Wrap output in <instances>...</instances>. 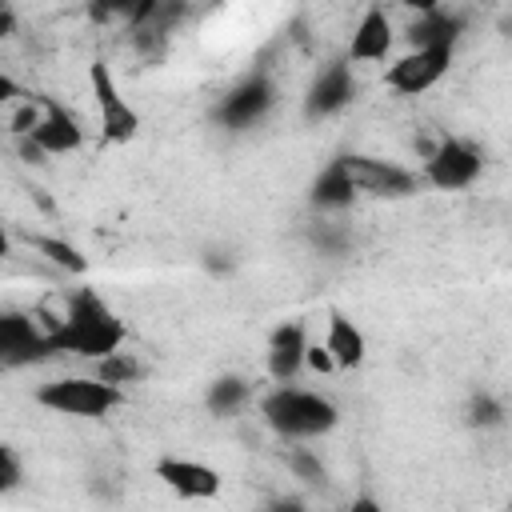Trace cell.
<instances>
[{"label":"cell","mask_w":512,"mask_h":512,"mask_svg":"<svg viewBox=\"0 0 512 512\" xmlns=\"http://www.w3.org/2000/svg\"><path fill=\"white\" fill-rule=\"evenodd\" d=\"M60 352L100 360L108 352H120L128 340V324L112 312V304L96 288H72L64 296V308L44 324Z\"/></svg>","instance_id":"cell-1"},{"label":"cell","mask_w":512,"mask_h":512,"mask_svg":"<svg viewBox=\"0 0 512 512\" xmlns=\"http://www.w3.org/2000/svg\"><path fill=\"white\" fill-rule=\"evenodd\" d=\"M260 416L264 424L280 436V440H316V436H328L336 424H340V412L328 396L312 392V388H296V380L288 384H276L272 392L260 396Z\"/></svg>","instance_id":"cell-2"},{"label":"cell","mask_w":512,"mask_h":512,"mask_svg":"<svg viewBox=\"0 0 512 512\" xmlns=\"http://www.w3.org/2000/svg\"><path fill=\"white\" fill-rule=\"evenodd\" d=\"M36 404L56 412V416H76V420H100L112 408L124 404V388L92 376H60L36 388Z\"/></svg>","instance_id":"cell-3"},{"label":"cell","mask_w":512,"mask_h":512,"mask_svg":"<svg viewBox=\"0 0 512 512\" xmlns=\"http://www.w3.org/2000/svg\"><path fill=\"white\" fill-rule=\"evenodd\" d=\"M480 172H484V152L464 136H444L424 156V172L420 176L436 192H460V188H472L480 180Z\"/></svg>","instance_id":"cell-4"},{"label":"cell","mask_w":512,"mask_h":512,"mask_svg":"<svg viewBox=\"0 0 512 512\" xmlns=\"http://www.w3.org/2000/svg\"><path fill=\"white\" fill-rule=\"evenodd\" d=\"M88 88H92V104H96V124H100V136L108 144H128L136 132H140V112L124 100L112 68L104 60L88 64Z\"/></svg>","instance_id":"cell-5"},{"label":"cell","mask_w":512,"mask_h":512,"mask_svg":"<svg viewBox=\"0 0 512 512\" xmlns=\"http://www.w3.org/2000/svg\"><path fill=\"white\" fill-rule=\"evenodd\" d=\"M452 56H456V44H424V48H412L404 52L400 60H392L384 68V84L400 96H420L428 88H436L448 68H452Z\"/></svg>","instance_id":"cell-6"},{"label":"cell","mask_w":512,"mask_h":512,"mask_svg":"<svg viewBox=\"0 0 512 512\" xmlns=\"http://www.w3.org/2000/svg\"><path fill=\"white\" fill-rule=\"evenodd\" d=\"M56 340L48 328L36 324L32 312H20V308H8L0 316V364L12 372V368H28L36 360H48L56 356Z\"/></svg>","instance_id":"cell-7"},{"label":"cell","mask_w":512,"mask_h":512,"mask_svg":"<svg viewBox=\"0 0 512 512\" xmlns=\"http://www.w3.org/2000/svg\"><path fill=\"white\" fill-rule=\"evenodd\" d=\"M272 104H276V88H272V80L264 76V72H252V76H244L240 84H232L224 96H220V104H216V124H224V128H232V132H244V128H252V124H260L268 112H272Z\"/></svg>","instance_id":"cell-8"},{"label":"cell","mask_w":512,"mask_h":512,"mask_svg":"<svg viewBox=\"0 0 512 512\" xmlns=\"http://www.w3.org/2000/svg\"><path fill=\"white\" fill-rule=\"evenodd\" d=\"M348 160V172L356 180L360 192L368 196H384V200H400V196H412L420 192L424 176L392 164V160H380V156H344Z\"/></svg>","instance_id":"cell-9"},{"label":"cell","mask_w":512,"mask_h":512,"mask_svg":"<svg viewBox=\"0 0 512 512\" xmlns=\"http://www.w3.org/2000/svg\"><path fill=\"white\" fill-rule=\"evenodd\" d=\"M156 480L164 488H172L180 500H212L224 488L220 472L204 460H192V456H160L156 460Z\"/></svg>","instance_id":"cell-10"},{"label":"cell","mask_w":512,"mask_h":512,"mask_svg":"<svg viewBox=\"0 0 512 512\" xmlns=\"http://www.w3.org/2000/svg\"><path fill=\"white\" fill-rule=\"evenodd\" d=\"M356 96V76H352V60H336L328 68L316 72V80L308 84L304 96V116L308 120H328L336 112H344Z\"/></svg>","instance_id":"cell-11"},{"label":"cell","mask_w":512,"mask_h":512,"mask_svg":"<svg viewBox=\"0 0 512 512\" xmlns=\"http://www.w3.org/2000/svg\"><path fill=\"white\" fill-rule=\"evenodd\" d=\"M308 324L304 320H280L272 332H268V376L276 384H288L304 372V356H308Z\"/></svg>","instance_id":"cell-12"},{"label":"cell","mask_w":512,"mask_h":512,"mask_svg":"<svg viewBox=\"0 0 512 512\" xmlns=\"http://www.w3.org/2000/svg\"><path fill=\"white\" fill-rule=\"evenodd\" d=\"M28 140H32L44 156H72V152L84 148V128H80V120H76L64 104L44 100V116H40V124L32 128Z\"/></svg>","instance_id":"cell-13"},{"label":"cell","mask_w":512,"mask_h":512,"mask_svg":"<svg viewBox=\"0 0 512 512\" xmlns=\"http://www.w3.org/2000/svg\"><path fill=\"white\" fill-rule=\"evenodd\" d=\"M392 44H396L392 20H388L384 4H372V8L360 16V24L352 28V36H348V60H356V64L384 60V56L392 52Z\"/></svg>","instance_id":"cell-14"},{"label":"cell","mask_w":512,"mask_h":512,"mask_svg":"<svg viewBox=\"0 0 512 512\" xmlns=\"http://www.w3.org/2000/svg\"><path fill=\"white\" fill-rule=\"evenodd\" d=\"M356 196H360V188H356V180H352L344 156L328 160V164L320 168V176L312 180V188H308V200H312V208H320V212H344V208H352Z\"/></svg>","instance_id":"cell-15"},{"label":"cell","mask_w":512,"mask_h":512,"mask_svg":"<svg viewBox=\"0 0 512 512\" xmlns=\"http://www.w3.org/2000/svg\"><path fill=\"white\" fill-rule=\"evenodd\" d=\"M324 348L332 352L336 360V372H352L368 360V336L360 332L356 320H348L344 312H332L328 316V332H324Z\"/></svg>","instance_id":"cell-16"},{"label":"cell","mask_w":512,"mask_h":512,"mask_svg":"<svg viewBox=\"0 0 512 512\" xmlns=\"http://www.w3.org/2000/svg\"><path fill=\"white\" fill-rule=\"evenodd\" d=\"M460 32H464V20H460L456 12H444V8H436V12H420V16L408 24V40H412V48H424V44H456Z\"/></svg>","instance_id":"cell-17"},{"label":"cell","mask_w":512,"mask_h":512,"mask_svg":"<svg viewBox=\"0 0 512 512\" xmlns=\"http://www.w3.org/2000/svg\"><path fill=\"white\" fill-rule=\"evenodd\" d=\"M248 400H252V384L244 376H236V372L216 376L208 384V392H204V408L212 416H236L240 408H248Z\"/></svg>","instance_id":"cell-18"},{"label":"cell","mask_w":512,"mask_h":512,"mask_svg":"<svg viewBox=\"0 0 512 512\" xmlns=\"http://www.w3.org/2000/svg\"><path fill=\"white\" fill-rule=\"evenodd\" d=\"M24 244H28L32 252H40L48 264H56V268H64V272H72V276H84V272H88V260H84V252H80L72 240H64V236L24 232Z\"/></svg>","instance_id":"cell-19"},{"label":"cell","mask_w":512,"mask_h":512,"mask_svg":"<svg viewBox=\"0 0 512 512\" xmlns=\"http://www.w3.org/2000/svg\"><path fill=\"white\" fill-rule=\"evenodd\" d=\"M504 416H508V412H504L500 396H492V392H472L468 404H464V424H468V428H480V432L500 428Z\"/></svg>","instance_id":"cell-20"},{"label":"cell","mask_w":512,"mask_h":512,"mask_svg":"<svg viewBox=\"0 0 512 512\" xmlns=\"http://www.w3.org/2000/svg\"><path fill=\"white\" fill-rule=\"evenodd\" d=\"M92 364H96L92 372H96L100 380H108V384H120V388L144 376V364H140L132 352H124V348H120V352H108V356H100V360H92Z\"/></svg>","instance_id":"cell-21"},{"label":"cell","mask_w":512,"mask_h":512,"mask_svg":"<svg viewBox=\"0 0 512 512\" xmlns=\"http://www.w3.org/2000/svg\"><path fill=\"white\" fill-rule=\"evenodd\" d=\"M284 464H288V472H292L296 480H304V484H320V480H328L320 456H316L312 448H300V440H292V448L284 452Z\"/></svg>","instance_id":"cell-22"},{"label":"cell","mask_w":512,"mask_h":512,"mask_svg":"<svg viewBox=\"0 0 512 512\" xmlns=\"http://www.w3.org/2000/svg\"><path fill=\"white\" fill-rule=\"evenodd\" d=\"M24 480V464H20V452L12 444H0V496L16 492Z\"/></svg>","instance_id":"cell-23"},{"label":"cell","mask_w":512,"mask_h":512,"mask_svg":"<svg viewBox=\"0 0 512 512\" xmlns=\"http://www.w3.org/2000/svg\"><path fill=\"white\" fill-rule=\"evenodd\" d=\"M304 368H312L316 376H328V372H336V360H332V352L324 348V340H320V344H308V356H304Z\"/></svg>","instance_id":"cell-24"},{"label":"cell","mask_w":512,"mask_h":512,"mask_svg":"<svg viewBox=\"0 0 512 512\" xmlns=\"http://www.w3.org/2000/svg\"><path fill=\"white\" fill-rule=\"evenodd\" d=\"M164 4H168V0H140V4H136V12L128 16V24H132V28H148V24L160 16V8H164Z\"/></svg>","instance_id":"cell-25"},{"label":"cell","mask_w":512,"mask_h":512,"mask_svg":"<svg viewBox=\"0 0 512 512\" xmlns=\"http://www.w3.org/2000/svg\"><path fill=\"white\" fill-rule=\"evenodd\" d=\"M136 4H140V0H92V12H96V16H124V20H128V16L136 12Z\"/></svg>","instance_id":"cell-26"},{"label":"cell","mask_w":512,"mask_h":512,"mask_svg":"<svg viewBox=\"0 0 512 512\" xmlns=\"http://www.w3.org/2000/svg\"><path fill=\"white\" fill-rule=\"evenodd\" d=\"M0 36H16V8L8 0L0 4Z\"/></svg>","instance_id":"cell-27"},{"label":"cell","mask_w":512,"mask_h":512,"mask_svg":"<svg viewBox=\"0 0 512 512\" xmlns=\"http://www.w3.org/2000/svg\"><path fill=\"white\" fill-rule=\"evenodd\" d=\"M392 4H400V8H416V16H420V12H436V8H440V0H392Z\"/></svg>","instance_id":"cell-28"},{"label":"cell","mask_w":512,"mask_h":512,"mask_svg":"<svg viewBox=\"0 0 512 512\" xmlns=\"http://www.w3.org/2000/svg\"><path fill=\"white\" fill-rule=\"evenodd\" d=\"M0 100H20V88L12 76H0Z\"/></svg>","instance_id":"cell-29"},{"label":"cell","mask_w":512,"mask_h":512,"mask_svg":"<svg viewBox=\"0 0 512 512\" xmlns=\"http://www.w3.org/2000/svg\"><path fill=\"white\" fill-rule=\"evenodd\" d=\"M380 504L376 500H368V496H360V500H352V512H376Z\"/></svg>","instance_id":"cell-30"}]
</instances>
